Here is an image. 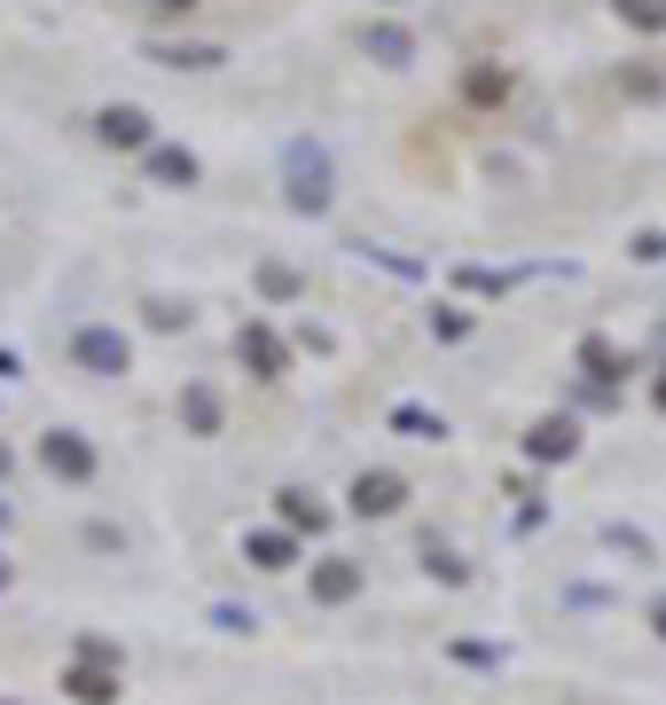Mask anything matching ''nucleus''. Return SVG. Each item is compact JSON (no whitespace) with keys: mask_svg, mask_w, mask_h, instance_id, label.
<instances>
[{"mask_svg":"<svg viewBox=\"0 0 666 705\" xmlns=\"http://www.w3.org/2000/svg\"><path fill=\"white\" fill-rule=\"evenodd\" d=\"M369 55H377V63H408V55H415V40H408L400 24H377V32H369Z\"/></svg>","mask_w":666,"mask_h":705,"instance_id":"2","label":"nucleus"},{"mask_svg":"<svg viewBox=\"0 0 666 705\" xmlns=\"http://www.w3.org/2000/svg\"><path fill=\"white\" fill-rule=\"evenodd\" d=\"M189 172H197V165H189L181 149H157V181H189Z\"/></svg>","mask_w":666,"mask_h":705,"instance_id":"5","label":"nucleus"},{"mask_svg":"<svg viewBox=\"0 0 666 705\" xmlns=\"http://www.w3.org/2000/svg\"><path fill=\"white\" fill-rule=\"evenodd\" d=\"M290 197L321 204V149H290Z\"/></svg>","mask_w":666,"mask_h":705,"instance_id":"1","label":"nucleus"},{"mask_svg":"<svg viewBox=\"0 0 666 705\" xmlns=\"http://www.w3.org/2000/svg\"><path fill=\"white\" fill-rule=\"evenodd\" d=\"M620 9V24H635V32H666V0H612Z\"/></svg>","mask_w":666,"mask_h":705,"instance_id":"3","label":"nucleus"},{"mask_svg":"<svg viewBox=\"0 0 666 705\" xmlns=\"http://www.w3.org/2000/svg\"><path fill=\"white\" fill-rule=\"evenodd\" d=\"M141 111H103V141H141Z\"/></svg>","mask_w":666,"mask_h":705,"instance_id":"4","label":"nucleus"},{"mask_svg":"<svg viewBox=\"0 0 666 705\" xmlns=\"http://www.w3.org/2000/svg\"><path fill=\"white\" fill-rule=\"evenodd\" d=\"M149 9H157V17H189V9H197V0H149Z\"/></svg>","mask_w":666,"mask_h":705,"instance_id":"6","label":"nucleus"}]
</instances>
